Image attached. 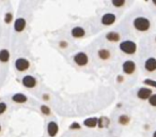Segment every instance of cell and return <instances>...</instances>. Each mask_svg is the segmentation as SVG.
I'll use <instances>...</instances> for the list:
<instances>
[{"mask_svg":"<svg viewBox=\"0 0 156 137\" xmlns=\"http://www.w3.org/2000/svg\"><path fill=\"white\" fill-rule=\"evenodd\" d=\"M153 137H156V131L154 132V134H153Z\"/></svg>","mask_w":156,"mask_h":137,"instance_id":"cell-28","label":"cell"},{"mask_svg":"<svg viewBox=\"0 0 156 137\" xmlns=\"http://www.w3.org/2000/svg\"><path fill=\"white\" fill-rule=\"evenodd\" d=\"M136 70V64L132 60H127L123 63V71L126 74H132Z\"/></svg>","mask_w":156,"mask_h":137,"instance_id":"cell-5","label":"cell"},{"mask_svg":"<svg viewBox=\"0 0 156 137\" xmlns=\"http://www.w3.org/2000/svg\"><path fill=\"white\" fill-rule=\"evenodd\" d=\"M23 85L27 88H33V87H36V78L31 76V75H26L24 78H23V81H21Z\"/></svg>","mask_w":156,"mask_h":137,"instance_id":"cell-6","label":"cell"},{"mask_svg":"<svg viewBox=\"0 0 156 137\" xmlns=\"http://www.w3.org/2000/svg\"><path fill=\"white\" fill-rule=\"evenodd\" d=\"M98 57H100V59L107 60L109 57H110V53H109V51H107V49H100V51H98Z\"/></svg>","mask_w":156,"mask_h":137,"instance_id":"cell-17","label":"cell"},{"mask_svg":"<svg viewBox=\"0 0 156 137\" xmlns=\"http://www.w3.org/2000/svg\"><path fill=\"white\" fill-rule=\"evenodd\" d=\"M120 49L127 55H132L137 49V46L132 41H124L120 44Z\"/></svg>","mask_w":156,"mask_h":137,"instance_id":"cell-2","label":"cell"},{"mask_svg":"<svg viewBox=\"0 0 156 137\" xmlns=\"http://www.w3.org/2000/svg\"><path fill=\"white\" fill-rule=\"evenodd\" d=\"M58 130H59V126H58V124H57L56 122L51 121V122L48 123L47 131H48V135H49L50 137L56 136L57 133H58Z\"/></svg>","mask_w":156,"mask_h":137,"instance_id":"cell-9","label":"cell"},{"mask_svg":"<svg viewBox=\"0 0 156 137\" xmlns=\"http://www.w3.org/2000/svg\"><path fill=\"white\" fill-rule=\"evenodd\" d=\"M70 128H71V130H79L80 124H79V123H77V122H74V123H72V124L70 125Z\"/></svg>","mask_w":156,"mask_h":137,"instance_id":"cell-24","label":"cell"},{"mask_svg":"<svg viewBox=\"0 0 156 137\" xmlns=\"http://www.w3.org/2000/svg\"><path fill=\"white\" fill-rule=\"evenodd\" d=\"M4 21H6V24H10V23H11V21H12V14H11V13H6V19H4Z\"/></svg>","mask_w":156,"mask_h":137,"instance_id":"cell-26","label":"cell"},{"mask_svg":"<svg viewBox=\"0 0 156 137\" xmlns=\"http://www.w3.org/2000/svg\"><path fill=\"white\" fill-rule=\"evenodd\" d=\"M0 131H1V125H0Z\"/></svg>","mask_w":156,"mask_h":137,"instance_id":"cell-30","label":"cell"},{"mask_svg":"<svg viewBox=\"0 0 156 137\" xmlns=\"http://www.w3.org/2000/svg\"><path fill=\"white\" fill-rule=\"evenodd\" d=\"M12 98L15 103H19V104L25 103V102L27 101V96H25V94H23V93H16V94L13 96Z\"/></svg>","mask_w":156,"mask_h":137,"instance_id":"cell-13","label":"cell"},{"mask_svg":"<svg viewBox=\"0 0 156 137\" xmlns=\"http://www.w3.org/2000/svg\"><path fill=\"white\" fill-rule=\"evenodd\" d=\"M6 103H3V102H1V103H0V115L4 113V111H6Z\"/></svg>","mask_w":156,"mask_h":137,"instance_id":"cell-25","label":"cell"},{"mask_svg":"<svg viewBox=\"0 0 156 137\" xmlns=\"http://www.w3.org/2000/svg\"><path fill=\"white\" fill-rule=\"evenodd\" d=\"M97 122H98V119L97 118H88L83 121V124L85 126H89V128H94L97 125Z\"/></svg>","mask_w":156,"mask_h":137,"instance_id":"cell-14","label":"cell"},{"mask_svg":"<svg viewBox=\"0 0 156 137\" xmlns=\"http://www.w3.org/2000/svg\"><path fill=\"white\" fill-rule=\"evenodd\" d=\"M10 58V53L6 49H1L0 51V61L1 62H6Z\"/></svg>","mask_w":156,"mask_h":137,"instance_id":"cell-16","label":"cell"},{"mask_svg":"<svg viewBox=\"0 0 156 137\" xmlns=\"http://www.w3.org/2000/svg\"><path fill=\"white\" fill-rule=\"evenodd\" d=\"M137 96H138L139 98H141V100H147V98H150V96H152V91L149 88H141L137 92Z\"/></svg>","mask_w":156,"mask_h":137,"instance_id":"cell-7","label":"cell"},{"mask_svg":"<svg viewBox=\"0 0 156 137\" xmlns=\"http://www.w3.org/2000/svg\"><path fill=\"white\" fill-rule=\"evenodd\" d=\"M85 34V29L81 27H75L72 30V36H73L74 38H83Z\"/></svg>","mask_w":156,"mask_h":137,"instance_id":"cell-12","label":"cell"},{"mask_svg":"<svg viewBox=\"0 0 156 137\" xmlns=\"http://www.w3.org/2000/svg\"><path fill=\"white\" fill-rule=\"evenodd\" d=\"M98 122H100L98 126H100V128H103V126H106V125L108 124V119L105 118V117H102V118L98 120Z\"/></svg>","mask_w":156,"mask_h":137,"instance_id":"cell-19","label":"cell"},{"mask_svg":"<svg viewBox=\"0 0 156 137\" xmlns=\"http://www.w3.org/2000/svg\"><path fill=\"white\" fill-rule=\"evenodd\" d=\"M29 66H30L29 61L27 59H25V58H18V59H16V61H15V68L21 72H24V71H26V70H28V68H29Z\"/></svg>","mask_w":156,"mask_h":137,"instance_id":"cell-3","label":"cell"},{"mask_svg":"<svg viewBox=\"0 0 156 137\" xmlns=\"http://www.w3.org/2000/svg\"><path fill=\"white\" fill-rule=\"evenodd\" d=\"M124 3H125L124 0H113V1H112V4L115 6H118V8L119 6H122Z\"/></svg>","mask_w":156,"mask_h":137,"instance_id":"cell-22","label":"cell"},{"mask_svg":"<svg viewBox=\"0 0 156 137\" xmlns=\"http://www.w3.org/2000/svg\"><path fill=\"white\" fill-rule=\"evenodd\" d=\"M41 110H42V113H44V115H49V113H50V109L47 107V106H46V105H42Z\"/></svg>","mask_w":156,"mask_h":137,"instance_id":"cell-23","label":"cell"},{"mask_svg":"<svg viewBox=\"0 0 156 137\" xmlns=\"http://www.w3.org/2000/svg\"><path fill=\"white\" fill-rule=\"evenodd\" d=\"M106 39L110 42H118L120 40V34L118 32H108L106 34Z\"/></svg>","mask_w":156,"mask_h":137,"instance_id":"cell-15","label":"cell"},{"mask_svg":"<svg viewBox=\"0 0 156 137\" xmlns=\"http://www.w3.org/2000/svg\"><path fill=\"white\" fill-rule=\"evenodd\" d=\"M143 83H144V85H147V86L155 87V88H156V81H152V79H144Z\"/></svg>","mask_w":156,"mask_h":137,"instance_id":"cell-20","label":"cell"},{"mask_svg":"<svg viewBox=\"0 0 156 137\" xmlns=\"http://www.w3.org/2000/svg\"><path fill=\"white\" fill-rule=\"evenodd\" d=\"M26 27V21H25L24 18H17L16 21H15V24H14V29L17 31V32H21L23 30L25 29Z\"/></svg>","mask_w":156,"mask_h":137,"instance_id":"cell-11","label":"cell"},{"mask_svg":"<svg viewBox=\"0 0 156 137\" xmlns=\"http://www.w3.org/2000/svg\"><path fill=\"white\" fill-rule=\"evenodd\" d=\"M115 21V14H111V13H107V14L103 15V17H102V23L104 25H111L113 24Z\"/></svg>","mask_w":156,"mask_h":137,"instance_id":"cell-10","label":"cell"},{"mask_svg":"<svg viewBox=\"0 0 156 137\" xmlns=\"http://www.w3.org/2000/svg\"><path fill=\"white\" fill-rule=\"evenodd\" d=\"M130 122V117L125 116V115H122V116L119 117V123L120 124H127Z\"/></svg>","mask_w":156,"mask_h":137,"instance_id":"cell-18","label":"cell"},{"mask_svg":"<svg viewBox=\"0 0 156 137\" xmlns=\"http://www.w3.org/2000/svg\"><path fill=\"white\" fill-rule=\"evenodd\" d=\"M74 61L76 64L80 66H83L88 63V56L85 54V53H77L75 56H74Z\"/></svg>","mask_w":156,"mask_h":137,"instance_id":"cell-4","label":"cell"},{"mask_svg":"<svg viewBox=\"0 0 156 137\" xmlns=\"http://www.w3.org/2000/svg\"><path fill=\"white\" fill-rule=\"evenodd\" d=\"M134 26L139 31H147L150 28V21L145 17H137L134 21Z\"/></svg>","mask_w":156,"mask_h":137,"instance_id":"cell-1","label":"cell"},{"mask_svg":"<svg viewBox=\"0 0 156 137\" xmlns=\"http://www.w3.org/2000/svg\"><path fill=\"white\" fill-rule=\"evenodd\" d=\"M149 103H150L152 106H155L156 107V94H152L149 98Z\"/></svg>","mask_w":156,"mask_h":137,"instance_id":"cell-21","label":"cell"},{"mask_svg":"<svg viewBox=\"0 0 156 137\" xmlns=\"http://www.w3.org/2000/svg\"><path fill=\"white\" fill-rule=\"evenodd\" d=\"M60 46H63V47H65V46H66V43H65V42H61Z\"/></svg>","mask_w":156,"mask_h":137,"instance_id":"cell-27","label":"cell"},{"mask_svg":"<svg viewBox=\"0 0 156 137\" xmlns=\"http://www.w3.org/2000/svg\"><path fill=\"white\" fill-rule=\"evenodd\" d=\"M153 3H154V4H155V6H156V0H154V1H153Z\"/></svg>","mask_w":156,"mask_h":137,"instance_id":"cell-29","label":"cell"},{"mask_svg":"<svg viewBox=\"0 0 156 137\" xmlns=\"http://www.w3.org/2000/svg\"><path fill=\"white\" fill-rule=\"evenodd\" d=\"M144 68L149 72L156 71V59L155 58H149L144 63Z\"/></svg>","mask_w":156,"mask_h":137,"instance_id":"cell-8","label":"cell"}]
</instances>
